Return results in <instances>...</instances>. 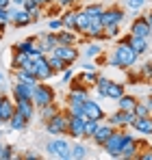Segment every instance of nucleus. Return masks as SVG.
<instances>
[{"label": "nucleus", "mask_w": 152, "mask_h": 160, "mask_svg": "<svg viewBox=\"0 0 152 160\" xmlns=\"http://www.w3.org/2000/svg\"><path fill=\"white\" fill-rule=\"evenodd\" d=\"M137 61H139V56L130 48V43L128 41H117L111 58H109V65L115 67V69H130L133 65H137Z\"/></svg>", "instance_id": "obj_1"}, {"label": "nucleus", "mask_w": 152, "mask_h": 160, "mask_svg": "<svg viewBox=\"0 0 152 160\" xmlns=\"http://www.w3.org/2000/svg\"><path fill=\"white\" fill-rule=\"evenodd\" d=\"M96 93L100 95L102 100H120L126 93V87H124V82L111 80V78H106V76H98Z\"/></svg>", "instance_id": "obj_2"}, {"label": "nucleus", "mask_w": 152, "mask_h": 160, "mask_svg": "<svg viewBox=\"0 0 152 160\" xmlns=\"http://www.w3.org/2000/svg\"><path fill=\"white\" fill-rule=\"evenodd\" d=\"M46 156L54 160H72V143L68 136H52L46 143Z\"/></svg>", "instance_id": "obj_3"}, {"label": "nucleus", "mask_w": 152, "mask_h": 160, "mask_svg": "<svg viewBox=\"0 0 152 160\" xmlns=\"http://www.w3.org/2000/svg\"><path fill=\"white\" fill-rule=\"evenodd\" d=\"M130 138H135V136L128 132V130H115V132L106 138V143L102 145L100 149H102V152H106V156H109V158H120L122 145H124L126 141H130Z\"/></svg>", "instance_id": "obj_4"}, {"label": "nucleus", "mask_w": 152, "mask_h": 160, "mask_svg": "<svg viewBox=\"0 0 152 160\" xmlns=\"http://www.w3.org/2000/svg\"><path fill=\"white\" fill-rule=\"evenodd\" d=\"M44 128H46V132L52 134V136H68V115H65V110L61 108L54 117H50V119L44 123Z\"/></svg>", "instance_id": "obj_5"}, {"label": "nucleus", "mask_w": 152, "mask_h": 160, "mask_svg": "<svg viewBox=\"0 0 152 160\" xmlns=\"http://www.w3.org/2000/svg\"><path fill=\"white\" fill-rule=\"evenodd\" d=\"M33 102H35L37 108L52 104V102H57V91L52 89L50 84H46V82H37L35 91H33Z\"/></svg>", "instance_id": "obj_6"}, {"label": "nucleus", "mask_w": 152, "mask_h": 160, "mask_svg": "<svg viewBox=\"0 0 152 160\" xmlns=\"http://www.w3.org/2000/svg\"><path fill=\"white\" fill-rule=\"evenodd\" d=\"M133 119H135V112H128V110H115V112H111V115H106V123H111L115 130H128L130 128V123H133Z\"/></svg>", "instance_id": "obj_7"}, {"label": "nucleus", "mask_w": 152, "mask_h": 160, "mask_svg": "<svg viewBox=\"0 0 152 160\" xmlns=\"http://www.w3.org/2000/svg\"><path fill=\"white\" fill-rule=\"evenodd\" d=\"M124 18H126L124 9L120 4H111V7H104V11L100 15V22H102V26H106V24H120L122 26Z\"/></svg>", "instance_id": "obj_8"}, {"label": "nucleus", "mask_w": 152, "mask_h": 160, "mask_svg": "<svg viewBox=\"0 0 152 160\" xmlns=\"http://www.w3.org/2000/svg\"><path fill=\"white\" fill-rule=\"evenodd\" d=\"M65 115H68V136L72 141H80L83 138V132H85V117L70 115V112H65Z\"/></svg>", "instance_id": "obj_9"}, {"label": "nucleus", "mask_w": 152, "mask_h": 160, "mask_svg": "<svg viewBox=\"0 0 152 160\" xmlns=\"http://www.w3.org/2000/svg\"><path fill=\"white\" fill-rule=\"evenodd\" d=\"M33 74H35V78L39 80V82H46V80H50L52 76H57L46 56H41V58L33 61Z\"/></svg>", "instance_id": "obj_10"}, {"label": "nucleus", "mask_w": 152, "mask_h": 160, "mask_svg": "<svg viewBox=\"0 0 152 160\" xmlns=\"http://www.w3.org/2000/svg\"><path fill=\"white\" fill-rule=\"evenodd\" d=\"M144 147L148 149V143L144 145V141H139L137 136L135 138H130V141H126L124 145H122V152H120V158H126V160H133L137 158L141 152H144Z\"/></svg>", "instance_id": "obj_11"}, {"label": "nucleus", "mask_w": 152, "mask_h": 160, "mask_svg": "<svg viewBox=\"0 0 152 160\" xmlns=\"http://www.w3.org/2000/svg\"><path fill=\"white\" fill-rule=\"evenodd\" d=\"M130 35H135V37H146V39H152V28L148 24V18L146 15H137V18H133V22H130V30H128Z\"/></svg>", "instance_id": "obj_12"}, {"label": "nucleus", "mask_w": 152, "mask_h": 160, "mask_svg": "<svg viewBox=\"0 0 152 160\" xmlns=\"http://www.w3.org/2000/svg\"><path fill=\"white\" fill-rule=\"evenodd\" d=\"M28 24H33L30 13L26 11L24 7H13L11 4V26L13 28H24Z\"/></svg>", "instance_id": "obj_13"}, {"label": "nucleus", "mask_w": 152, "mask_h": 160, "mask_svg": "<svg viewBox=\"0 0 152 160\" xmlns=\"http://www.w3.org/2000/svg\"><path fill=\"white\" fill-rule=\"evenodd\" d=\"M33 91H35L33 84H26L20 80H13V84H11V98L13 100H33Z\"/></svg>", "instance_id": "obj_14"}, {"label": "nucleus", "mask_w": 152, "mask_h": 160, "mask_svg": "<svg viewBox=\"0 0 152 160\" xmlns=\"http://www.w3.org/2000/svg\"><path fill=\"white\" fill-rule=\"evenodd\" d=\"M130 130H135L137 134H141L144 138L152 136V115H144V117H135L130 123Z\"/></svg>", "instance_id": "obj_15"}, {"label": "nucleus", "mask_w": 152, "mask_h": 160, "mask_svg": "<svg viewBox=\"0 0 152 160\" xmlns=\"http://www.w3.org/2000/svg\"><path fill=\"white\" fill-rule=\"evenodd\" d=\"M37 37V43L44 52L48 54L52 52L57 46H59V37H57V30H48V32H41V35H35Z\"/></svg>", "instance_id": "obj_16"}, {"label": "nucleus", "mask_w": 152, "mask_h": 160, "mask_svg": "<svg viewBox=\"0 0 152 160\" xmlns=\"http://www.w3.org/2000/svg\"><path fill=\"white\" fill-rule=\"evenodd\" d=\"M52 54L61 56V58H63V61H68L70 65H74L76 61L80 58V52H78V48H76V46H63V43H59V46L52 50Z\"/></svg>", "instance_id": "obj_17"}, {"label": "nucleus", "mask_w": 152, "mask_h": 160, "mask_svg": "<svg viewBox=\"0 0 152 160\" xmlns=\"http://www.w3.org/2000/svg\"><path fill=\"white\" fill-rule=\"evenodd\" d=\"M85 119H98V121H104L106 119V112L102 110V106L96 102V100H87L85 102Z\"/></svg>", "instance_id": "obj_18"}, {"label": "nucleus", "mask_w": 152, "mask_h": 160, "mask_svg": "<svg viewBox=\"0 0 152 160\" xmlns=\"http://www.w3.org/2000/svg\"><path fill=\"white\" fill-rule=\"evenodd\" d=\"M113 132H115V128H113L111 123H106V121H102V123H100V128L96 130V134L91 136V141H94V145H96V147H102V145L106 143V138H109V136H111Z\"/></svg>", "instance_id": "obj_19"}, {"label": "nucleus", "mask_w": 152, "mask_h": 160, "mask_svg": "<svg viewBox=\"0 0 152 160\" xmlns=\"http://www.w3.org/2000/svg\"><path fill=\"white\" fill-rule=\"evenodd\" d=\"M128 35H130V32H128ZM128 43H130V48L137 52L139 58L146 56L148 50H150V39H146V37H135V35H130V37H128Z\"/></svg>", "instance_id": "obj_20"}, {"label": "nucleus", "mask_w": 152, "mask_h": 160, "mask_svg": "<svg viewBox=\"0 0 152 160\" xmlns=\"http://www.w3.org/2000/svg\"><path fill=\"white\" fill-rule=\"evenodd\" d=\"M83 37L94 39V41H104V39H106V32H104V26H102L100 20H91V22H89V28H87V32H85Z\"/></svg>", "instance_id": "obj_21"}, {"label": "nucleus", "mask_w": 152, "mask_h": 160, "mask_svg": "<svg viewBox=\"0 0 152 160\" xmlns=\"http://www.w3.org/2000/svg\"><path fill=\"white\" fill-rule=\"evenodd\" d=\"M15 110L22 112L28 121H33L37 117V106H35L33 100H15Z\"/></svg>", "instance_id": "obj_22"}, {"label": "nucleus", "mask_w": 152, "mask_h": 160, "mask_svg": "<svg viewBox=\"0 0 152 160\" xmlns=\"http://www.w3.org/2000/svg\"><path fill=\"white\" fill-rule=\"evenodd\" d=\"M13 112H15V100H13V98H7V95L2 93V102H0V117H2L4 126L9 123V119L13 117Z\"/></svg>", "instance_id": "obj_23"}, {"label": "nucleus", "mask_w": 152, "mask_h": 160, "mask_svg": "<svg viewBox=\"0 0 152 160\" xmlns=\"http://www.w3.org/2000/svg\"><path fill=\"white\" fill-rule=\"evenodd\" d=\"M57 37H59V43H63V46H76L78 41H80V32H76V30H68V28H61V30H57Z\"/></svg>", "instance_id": "obj_24"}, {"label": "nucleus", "mask_w": 152, "mask_h": 160, "mask_svg": "<svg viewBox=\"0 0 152 160\" xmlns=\"http://www.w3.org/2000/svg\"><path fill=\"white\" fill-rule=\"evenodd\" d=\"M28 123H30V121L26 119L24 115L15 110V112H13V117H11V119H9V123H7V128H9V130H13V132H24L26 128H28Z\"/></svg>", "instance_id": "obj_25"}, {"label": "nucleus", "mask_w": 152, "mask_h": 160, "mask_svg": "<svg viewBox=\"0 0 152 160\" xmlns=\"http://www.w3.org/2000/svg\"><path fill=\"white\" fill-rule=\"evenodd\" d=\"M76 15H78V7L63 9V11H61V22H63V28H68V30H76ZM76 32H78V30H76Z\"/></svg>", "instance_id": "obj_26"}, {"label": "nucleus", "mask_w": 152, "mask_h": 160, "mask_svg": "<svg viewBox=\"0 0 152 160\" xmlns=\"http://www.w3.org/2000/svg\"><path fill=\"white\" fill-rule=\"evenodd\" d=\"M59 110H61V106H59L57 102H52V104H46V106L37 108V119H39L41 123H46V121H48L50 117H54Z\"/></svg>", "instance_id": "obj_27"}, {"label": "nucleus", "mask_w": 152, "mask_h": 160, "mask_svg": "<svg viewBox=\"0 0 152 160\" xmlns=\"http://www.w3.org/2000/svg\"><path fill=\"white\" fill-rule=\"evenodd\" d=\"M46 58H48V63H50V67L54 69V74H57V76H59L61 72H65L68 67H72V65H70L68 61H63L61 56H57V54H52V52L46 54Z\"/></svg>", "instance_id": "obj_28"}, {"label": "nucleus", "mask_w": 152, "mask_h": 160, "mask_svg": "<svg viewBox=\"0 0 152 160\" xmlns=\"http://www.w3.org/2000/svg\"><path fill=\"white\" fill-rule=\"evenodd\" d=\"M13 80H20V82H26V84H37L39 80L35 78V74L33 72H28V69H24V67H20V69H13Z\"/></svg>", "instance_id": "obj_29"}, {"label": "nucleus", "mask_w": 152, "mask_h": 160, "mask_svg": "<svg viewBox=\"0 0 152 160\" xmlns=\"http://www.w3.org/2000/svg\"><path fill=\"white\" fill-rule=\"evenodd\" d=\"M24 9L30 13L33 24H35V22H39V18L44 15V7H41L39 2H35V0H24Z\"/></svg>", "instance_id": "obj_30"}, {"label": "nucleus", "mask_w": 152, "mask_h": 160, "mask_svg": "<svg viewBox=\"0 0 152 160\" xmlns=\"http://www.w3.org/2000/svg\"><path fill=\"white\" fill-rule=\"evenodd\" d=\"M83 11L87 13L89 20H100L102 11H104V4H100V0H96V2H87V7H83Z\"/></svg>", "instance_id": "obj_31"}, {"label": "nucleus", "mask_w": 152, "mask_h": 160, "mask_svg": "<svg viewBox=\"0 0 152 160\" xmlns=\"http://www.w3.org/2000/svg\"><path fill=\"white\" fill-rule=\"evenodd\" d=\"M37 48V37H26L24 41H18L11 50H15V52H26V54H30L33 50Z\"/></svg>", "instance_id": "obj_32"}, {"label": "nucleus", "mask_w": 152, "mask_h": 160, "mask_svg": "<svg viewBox=\"0 0 152 160\" xmlns=\"http://www.w3.org/2000/svg\"><path fill=\"white\" fill-rule=\"evenodd\" d=\"M117 102V108L120 110H128V112H133L135 110V106H137V98L135 95H128V93H124L120 100H115Z\"/></svg>", "instance_id": "obj_33"}, {"label": "nucleus", "mask_w": 152, "mask_h": 160, "mask_svg": "<svg viewBox=\"0 0 152 160\" xmlns=\"http://www.w3.org/2000/svg\"><path fill=\"white\" fill-rule=\"evenodd\" d=\"M89 18H87V13L83 11V9H78V15H76V30L80 32V35H85L87 32V28H89Z\"/></svg>", "instance_id": "obj_34"}, {"label": "nucleus", "mask_w": 152, "mask_h": 160, "mask_svg": "<svg viewBox=\"0 0 152 160\" xmlns=\"http://www.w3.org/2000/svg\"><path fill=\"white\" fill-rule=\"evenodd\" d=\"M98 76H100L98 72H87V69H83V72L78 74L80 82H83V84H87L89 89H91V87H96V82H98Z\"/></svg>", "instance_id": "obj_35"}, {"label": "nucleus", "mask_w": 152, "mask_h": 160, "mask_svg": "<svg viewBox=\"0 0 152 160\" xmlns=\"http://www.w3.org/2000/svg\"><path fill=\"white\" fill-rule=\"evenodd\" d=\"M102 121H98V119H85V132H83V138H89L91 141V136L96 134V130L100 128Z\"/></svg>", "instance_id": "obj_36"}, {"label": "nucleus", "mask_w": 152, "mask_h": 160, "mask_svg": "<svg viewBox=\"0 0 152 160\" xmlns=\"http://www.w3.org/2000/svg\"><path fill=\"white\" fill-rule=\"evenodd\" d=\"M135 67H137L139 76L144 78V82H150V84H152V61H146V63L135 65Z\"/></svg>", "instance_id": "obj_37"}, {"label": "nucleus", "mask_w": 152, "mask_h": 160, "mask_svg": "<svg viewBox=\"0 0 152 160\" xmlns=\"http://www.w3.org/2000/svg\"><path fill=\"white\" fill-rule=\"evenodd\" d=\"M87 154H89L87 145H83V143H78V141H74V143H72V160L87 158Z\"/></svg>", "instance_id": "obj_38"}, {"label": "nucleus", "mask_w": 152, "mask_h": 160, "mask_svg": "<svg viewBox=\"0 0 152 160\" xmlns=\"http://www.w3.org/2000/svg\"><path fill=\"white\" fill-rule=\"evenodd\" d=\"M135 117H144V115H150V106H148V100H137V106H135Z\"/></svg>", "instance_id": "obj_39"}, {"label": "nucleus", "mask_w": 152, "mask_h": 160, "mask_svg": "<svg viewBox=\"0 0 152 160\" xmlns=\"http://www.w3.org/2000/svg\"><path fill=\"white\" fill-rule=\"evenodd\" d=\"M100 54H102V46L96 43V41L85 48V56H87V58H96V56H100Z\"/></svg>", "instance_id": "obj_40"}, {"label": "nucleus", "mask_w": 152, "mask_h": 160, "mask_svg": "<svg viewBox=\"0 0 152 160\" xmlns=\"http://www.w3.org/2000/svg\"><path fill=\"white\" fill-rule=\"evenodd\" d=\"M126 74H128V84H141V82H144V78L139 76V72H137L135 65H133L130 69H126Z\"/></svg>", "instance_id": "obj_41"}, {"label": "nucleus", "mask_w": 152, "mask_h": 160, "mask_svg": "<svg viewBox=\"0 0 152 160\" xmlns=\"http://www.w3.org/2000/svg\"><path fill=\"white\" fill-rule=\"evenodd\" d=\"M120 24H106L104 26V32H106V39H117L120 37Z\"/></svg>", "instance_id": "obj_42"}, {"label": "nucleus", "mask_w": 152, "mask_h": 160, "mask_svg": "<svg viewBox=\"0 0 152 160\" xmlns=\"http://www.w3.org/2000/svg\"><path fill=\"white\" fill-rule=\"evenodd\" d=\"M15 156V149L13 145H2V152H0V160H11Z\"/></svg>", "instance_id": "obj_43"}, {"label": "nucleus", "mask_w": 152, "mask_h": 160, "mask_svg": "<svg viewBox=\"0 0 152 160\" xmlns=\"http://www.w3.org/2000/svg\"><path fill=\"white\" fill-rule=\"evenodd\" d=\"M48 28H50V30H61V28H63L61 15H59V18H50V22H48Z\"/></svg>", "instance_id": "obj_44"}, {"label": "nucleus", "mask_w": 152, "mask_h": 160, "mask_svg": "<svg viewBox=\"0 0 152 160\" xmlns=\"http://www.w3.org/2000/svg\"><path fill=\"white\" fill-rule=\"evenodd\" d=\"M144 4H146V0H126V7L133 9V11H139Z\"/></svg>", "instance_id": "obj_45"}, {"label": "nucleus", "mask_w": 152, "mask_h": 160, "mask_svg": "<svg viewBox=\"0 0 152 160\" xmlns=\"http://www.w3.org/2000/svg\"><path fill=\"white\" fill-rule=\"evenodd\" d=\"M78 2H80V0H57V4H59L61 9H72V7H78Z\"/></svg>", "instance_id": "obj_46"}, {"label": "nucleus", "mask_w": 152, "mask_h": 160, "mask_svg": "<svg viewBox=\"0 0 152 160\" xmlns=\"http://www.w3.org/2000/svg\"><path fill=\"white\" fill-rule=\"evenodd\" d=\"M74 78V72H72V67H68L65 72H61V82L63 84H70V80Z\"/></svg>", "instance_id": "obj_47"}, {"label": "nucleus", "mask_w": 152, "mask_h": 160, "mask_svg": "<svg viewBox=\"0 0 152 160\" xmlns=\"http://www.w3.org/2000/svg\"><path fill=\"white\" fill-rule=\"evenodd\" d=\"M22 160H41V156L35 154V152H24L22 154Z\"/></svg>", "instance_id": "obj_48"}, {"label": "nucleus", "mask_w": 152, "mask_h": 160, "mask_svg": "<svg viewBox=\"0 0 152 160\" xmlns=\"http://www.w3.org/2000/svg\"><path fill=\"white\" fill-rule=\"evenodd\" d=\"M96 67H98V65H96V61H94V63H91V61H87V63L83 65V69H87V72H96Z\"/></svg>", "instance_id": "obj_49"}, {"label": "nucleus", "mask_w": 152, "mask_h": 160, "mask_svg": "<svg viewBox=\"0 0 152 160\" xmlns=\"http://www.w3.org/2000/svg\"><path fill=\"white\" fill-rule=\"evenodd\" d=\"M35 2H39L41 7H48V4H52V2H57V0H35Z\"/></svg>", "instance_id": "obj_50"}, {"label": "nucleus", "mask_w": 152, "mask_h": 160, "mask_svg": "<svg viewBox=\"0 0 152 160\" xmlns=\"http://www.w3.org/2000/svg\"><path fill=\"white\" fill-rule=\"evenodd\" d=\"M13 7H24V0H11Z\"/></svg>", "instance_id": "obj_51"}, {"label": "nucleus", "mask_w": 152, "mask_h": 160, "mask_svg": "<svg viewBox=\"0 0 152 160\" xmlns=\"http://www.w3.org/2000/svg\"><path fill=\"white\" fill-rule=\"evenodd\" d=\"M146 18H148V24H150V28H152V9L146 13Z\"/></svg>", "instance_id": "obj_52"}, {"label": "nucleus", "mask_w": 152, "mask_h": 160, "mask_svg": "<svg viewBox=\"0 0 152 160\" xmlns=\"http://www.w3.org/2000/svg\"><path fill=\"white\" fill-rule=\"evenodd\" d=\"M148 106H150V115H152V95L148 98Z\"/></svg>", "instance_id": "obj_53"}, {"label": "nucleus", "mask_w": 152, "mask_h": 160, "mask_svg": "<svg viewBox=\"0 0 152 160\" xmlns=\"http://www.w3.org/2000/svg\"><path fill=\"white\" fill-rule=\"evenodd\" d=\"M0 102H2V93H0ZM2 123H4V121H2V117H0V126H2Z\"/></svg>", "instance_id": "obj_54"}, {"label": "nucleus", "mask_w": 152, "mask_h": 160, "mask_svg": "<svg viewBox=\"0 0 152 160\" xmlns=\"http://www.w3.org/2000/svg\"><path fill=\"white\" fill-rule=\"evenodd\" d=\"M2 80H4V78H2V72H0V84H2Z\"/></svg>", "instance_id": "obj_55"}, {"label": "nucleus", "mask_w": 152, "mask_h": 160, "mask_svg": "<svg viewBox=\"0 0 152 160\" xmlns=\"http://www.w3.org/2000/svg\"><path fill=\"white\" fill-rule=\"evenodd\" d=\"M85 2H96V0H85Z\"/></svg>", "instance_id": "obj_56"}, {"label": "nucleus", "mask_w": 152, "mask_h": 160, "mask_svg": "<svg viewBox=\"0 0 152 160\" xmlns=\"http://www.w3.org/2000/svg\"><path fill=\"white\" fill-rule=\"evenodd\" d=\"M0 152H2V145H0Z\"/></svg>", "instance_id": "obj_57"}, {"label": "nucleus", "mask_w": 152, "mask_h": 160, "mask_svg": "<svg viewBox=\"0 0 152 160\" xmlns=\"http://www.w3.org/2000/svg\"><path fill=\"white\" fill-rule=\"evenodd\" d=\"M0 39H2V35H0Z\"/></svg>", "instance_id": "obj_58"}]
</instances>
